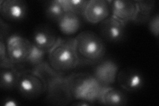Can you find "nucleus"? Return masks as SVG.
Masks as SVG:
<instances>
[{"mask_svg":"<svg viewBox=\"0 0 159 106\" xmlns=\"http://www.w3.org/2000/svg\"><path fill=\"white\" fill-rule=\"evenodd\" d=\"M111 10L108 1L88 0L83 16L92 24L100 23L110 16Z\"/></svg>","mask_w":159,"mask_h":106,"instance_id":"12","label":"nucleus"},{"mask_svg":"<svg viewBox=\"0 0 159 106\" xmlns=\"http://www.w3.org/2000/svg\"><path fill=\"white\" fill-rule=\"evenodd\" d=\"M0 67L1 68L15 67L9 58L6 43H5L3 38L2 37H0Z\"/></svg>","mask_w":159,"mask_h":106,"instance_id":"22","label":"nucleus"},{"mask_svg":"<svg viewBox=\"0 0 159 106\" xmlns=\"http://www.w3.org/2000/svg\"><path fill=\"white\" fill-rule=\"evenodd\" d=\"M54 29L48 24L39 25L34 29L32 43L38 48L48 53L58 40Z\"/></svg>","mask_w":159,"mask_h":106,"instance_id":"11","label":"nucleus"},{"mask_svg":"<svg viewBox=\"0 0 159 106\" xmlns=\"http://www.w3.org/2000/svg\"><path fill=\"white\" fill-rule=\"evenodd\" d=\"M45 16L50 21L57 23L66 13L61 0H53L47 3L44 9Z\"/></svg>","mask_w":159,"mask_h":106,"instance_id":"18","label":"nucleus"},{"mask_svg":"<svg viewBox=\"0 0 159 106\" xmlns=\"http://www.w3.org/2000/svg\"><path fill=\"white\" fill-rule=\"evenodd\" d=\"M19 105L17 101L12 98H6L3 101V106H17Z\"/></svg>","mask_w":159,"mask_h":106,"instance_id":"24","label":"nucleus"},{"mask_svg":"<svg viewBox=\"0 0 159 106\" xmlns=\"http://www.w3.org/2000/svg\"><path fill=\"white\" fill-rule=\"evenodd\" d=\"M34 70L40 75V76L45 82L47 89L48 85H51L53 82L64 76L54 70L47 62H43L34 69Z\"/></svg>","mask_w":159,"mask_h":106,"instance_id":"19","label":"nucleus"},{"mask_svg":"<svg viewBox=\"0 0 159 106\" xmlns=\"http://www.w3.org/2000/svg\"><path fill=\"white\" fill-rule=\"evenodd\" d=\"M98 102L104 105L121 106L127 104V98L121 90L109 86L102 88Z\"/></svg>","mask_w":159,"mask_h":106,"instance_id":"14","label":"nucleus"},{"mask_svg":"<svg viewBox=\"0 0 159 106\" xmlns=\"http://www.w3.org/2000/svg\"><path fill=\"white\" fill-rule=\"evenodd\" d=\"M79 65H96L105 57L106 48L102 38L93 31H84L74 38Z\"/></svg>","mask_w":159,"mask_h":106,"instance_id":"1","label":"nucleus"},{"mask_svg":"<svg viewBox=\"0 0 159 106\" xmlns=\"http://www.w3.org/2000/svg\"><path fill=\"white\" fill-rule=\"evenodd\" d=\"M126 24L111 16L99 23V33L102 39L110 43H117L124 37Z\"/></svg>","mask_w":159,"mask_h":106,"instance_id":"7","label":"nucleus"},{"mask_svg":"<svg viewBox=\"0 0 159 106\" xmlns=\"http://www.w3.org/2000/svg\"><path fill=\"white\" fill-rule=\"evenodd\" d=\"M66 12L72 13L77 16H82L88 0H61Z\"/></svg>","mask_w":159,"mask_h":106,"instance_id":"21","label":"nucleus"},{"mask_svg":"<svg viewBox=\"0 0 159 106\" xmlns=\"http://www.w3.org/2000/svg\"><path fill=\"white\" fill-rule=\"evenodd\" d=\"M93 76L102 87L111 86L117 80L118 66L111 60H102L94 65Z\"/></svg>","mask_w":159,"mask_h":106,"instance_id":"8","label":"nucleus"},{"mask_svg":"<svg viewBox=\"0 0 159 106\" xmlns=\"http://www.w3.org/2000/svg\"><path fill=\"white\" fill-rule=\"evenodd\" d=\"M7 51L12 64L19 70L24 67L31 54L33 43L18 35H12L6 41Z\"/></svg>","mask_w":159,"mask_h":106,"instance_id":"5","label":"nucleus"},{"mask_svg":"<svg viewBox=\"0 0 159 106\" xmlns=\"http://www.w3.org/2000/svg\"><path fill=\"white\" fill-rule=\"evenodd\" d=\"M57 24L62 34L70 36L76 34L80 29L81 20L77 15L66 12Z\"/></svg>","mask_w":159,"mask_h":106,"instance_id":"15","label":"nucleus"},{"mask_svg":"<svg viewBox=\"0 0 159 106\" xmlns=\"http://www.w3.org/2000/svg\"><path fill=\"white\" fill-rule=\"evenodd\" d=\"M149 31L155 37H158L159 34V15L156 13L148 20Z\"/></svg>","mask_w":159,"mask_h":106,"instance_id":"23","label":"nucleus"},{"mask_svg":"<svg viewBox=\"0 0 159 106\" xmlns=\"http://www.w3.org/2000/svg\"><path fill=\"white\" fill-rule=\"evenodd\" d=\"M136 16L133 22L136 23H145L148 21L155 7V2L151 0H137Z\"/></svg>","mask_w":159,"mask_h":106,"instance_id":"17","label":"nucleus"},{"mask_svg":"<svg viewBox=\"0 0 159 106\" xmlns=\"http://www.w3.org/2000/svg\"><path fill=\"white\" fill-rule=\"evenodd\" d=\"M27 4L23 0L0 1V13L6 21H21L27 16Z\"/></svg>","mask_w":159,"mask_h":106,"instance_id":"9","label":"nucleus"},{"mask_svg":"<svg viewBox=\"0 0 159 106\" xmlns=\"http://www.w3.org/2000/svg\"><path fill=\"white\" fill-rule=\"evenodd\" d=\"M111 16L116 17L124 23L134 21L137 13L135 1L131 0H115L108 1Z\"/></svg>","mask_w":159,"mask_h":106,"instance_id":"13","label":"nucleus"},{"mask_svg":"<svg viewBox=\"0 0 159 106\" xmlns=\"http://www.w3.org/2000/svg\"><path fill=\"white\" fill-rule=\"evenodd\" d=\"M21 70L15 67L1 68L0 87L5 91L17 89L19 76Z\"/></svg>","mask_w":159,"mask_h":106,"instance_id":"16","label":"nucleus"},{"mask_svg":"<svg viewBox=\"0 0 159 106\" xmlns=\"http://www.w3.org/2000/svg\"><path fill=\"white\" fill-rule=\"evenodd\" d=\"M76 102H74L73 105H80V106H85V105H91L92 103L87 102L85 100H76Z\"/></svg>","mask_w":159,"mask_h":106,"instance_id":"25","label":"nucleus"},{"mask_svg":"<svg viewBox=\"0 0 159 106\" xmlns=\"http://www.w3.org/2000/svg\"><path fill=\"white\" fill-rule=\"evenodd\" d=\"M49 65L58 73L66 76L79 66L74 39L59 38L48 53Z\"/></svg>","mask_w":159,"mask_h":106,"instance_id":"2","label":"nucleus"},{"mask_svg":"<svg viewBox=\"0 0 159 106\" xmlns=\"http://www.w3.org/2000/svg\"><path fill=\"white\" fill-rule=\"evenodd\" d=\"M45 101L53 105H67L73 99L70 93L66 76H63L49 85L47 89Z\"/></svg>","mask_w":159,"mask_h":106,"instance_id":"6","label":"nucleus"},{"mask_svg":"<svg viewBox=\"0 0 159 106\" xmlns=\"http://www.w3.org/2000/svg\"><path fill=\"white\" fill-rule=\"evenodd\" d=\"M17 90L22 97L34 99L46 93L47 85L35 70L25 69L20 72Z\"/></svg>","mask_w":159,"mask_h":106,"instance_id":"4","label":"nucleus"},{"mask_svg":"<svg viewBox=\"0 0 159 106\" xmlns=\"http://www.w3.org/2000/svg\"><path fill=\"white\" fill-rule=\"evenodd\" d=\"M66 81L73 100H85L93 103L98 101L103 88L93 74L87 72L67 75Z\"/></svg>","mask_w":159,"mask_h":106,"instance_id":"3","label":"nucleus"},{"mask_svg":"<svg viewBox=\"0 0 159 106\" xmlns=\"http://www.w3.org/2000/svg\"><path fill=\"white\" fill-rule=\"evenodd\" d=\"M47 54L48 53L42 49L38 48L33 43L31 53L25 65V67H29L31 70H34L37 68L39 66L45 62L44 58H45V55Z\"/></svg>","mask_w":159,"mask_h":106,"instance_id":"20","label":"nucleus"},{"mask_svg":"<svg viewBox=\"0 0 159 106\" xmlns=\"http://www.w3.org/2000/svg\"><path fill=\"white\" fill-rule=\"evenodd\" d=\"M117 80L119 85L128 92H137L144 85L145 80L143 74L139 70L127 67L118 72Z\"/></svg>","mask_w":159,"mask_h":106,"instance_id":"10","label":"nucleus"}]
</instances>
